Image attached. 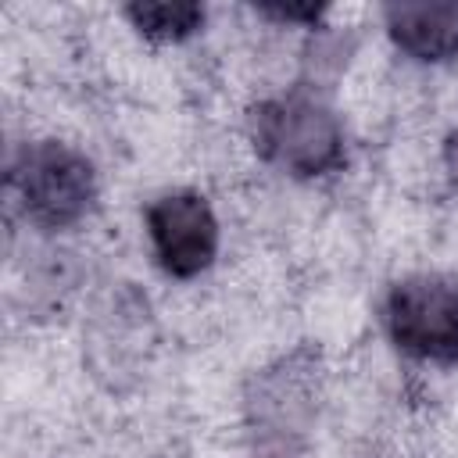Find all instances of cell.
<instances>
[{"mask_svg": "<svg viewBox=\"0 0 458 458\" xmlns=\"http://www.w3.org/2000/svg\"><path fill=\"white\" fill-rule=\"evenodd\" d=\"M7 182L25 222L43 233L75 229L97 204L93 161L61 140L25 143L7 172Z\"/></svg>", "mask_w": 458, "mask_h": 458, "instance_id": "obj_1", "label": "cell"}, {"mask_svg": "<svg viewBox=\"0 0 458 458\" xmlns=\"http://www.w3.org/2000/svg\"><path fill=\"white\" fill-rule=\"evenodd\" d=\"M250 136L258 154L293 179H322L344 165V125L311 93L265 100L250 118Z\"/></svg>", "mask_w": 458, "mask_h": 458, "instance_id": "obj_2", "label": "cell"}, {"mask_svg": "<svg viewBox=\"0 0 458 458\" xmlns=\"http://www.w3.org/2000/svg\"><path fill=\"white\" fill-rule=\"evenodd\" d=\"M390 344L426 365H458V283L415 272L390 286L383 304Z\"/></svg>", "mask_w": 458, "mask_h": 458, "instance_id": "obj_3", "label": "cell"}, {"mask_svg": "<svg viewBox=\"0 0 458 458\" xmlns=\"http://www.w3.org/2000/svg\"><path fill=\"white\" fill-rule=\"evenodd\" d=\"M143 233L154 265L168 279H197L222 247V229L211 200L197 190H168L143 211Z\"/></svg>", "mask_w": 458, "mask_h": 458, "instance_id": "obj_4", "label": "cell"}, {"mask_svg": "<svg viewBox=\"0 0 458 458\" xmlns=\"http://www.w3.org/2000/svg\"><path fill=\"white\" fill-rule=\"evenodd\" d=\"M386 36L401 54L422 64L458 57V4L447 0H404L383 7Z\"/></svg>", "mask_w": 458, "mask_h": 458, "instance_id": "obj_5", "label": "cell"}, {"mask_svg": "<svg viewBox=\"0 0 458 458\" xmlns=\"http://www.w3.org/2000/svg\"><path fill=\"white\" fill-rule=\"evenodd\" d=\"M125 18L132 21V29H140L150 39L161 43H179L186 36H193L204 25V7L200 4H182V0H165V4H129Z\"/></svg>", "mask_w": 458, "mask_h": 458, "instance_id": "obj_6", "label": "cell"}, {"mask_svg": "<svg viewBox=\"0 0 458 458\" xmlns=\"http://www.w3.org/2000/svg\"><path fill=\"white\" fill-rule=\"evenodd\" d=\"M261 11L279 21H318L322 14V7H311V4H265Z\"/></svg>", "mask_w": 458, "mask_h": 458, "instance_id": "obj_7", "label": "cell"}, {"mask_svg": "<svg viewBox=\"0 0 458 458\" xmlns=\"http://www.w3.org/2000/svg\"><path fill=\"white\" fill-rule=\"evenodd\" d=\"M440 165H444L447 182L458 190V129L447 132V140H444V147H440Z\"/></svg>", "mask_w": 458, "mask_h": 458, "instance_id": "obj_8", "label": "cell"}]
</instances>
